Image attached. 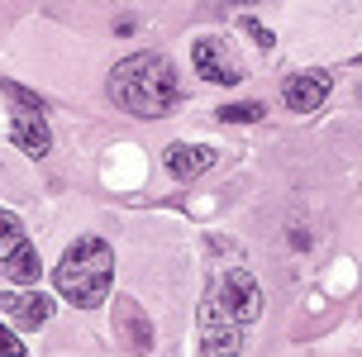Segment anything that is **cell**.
Returning a JSON list of instances; mask_svg holds the SVG:
<instances>
[{"mask_svg":"<svg viewBox=\"0 0 362 357\" xmlns=\"http://www.w3.org/2000/svg\"><path fill=\"white\" fill-rule=\"evenodd\" d=\"M215 158H219V153L210 148V143H172V148L163 153L167 172H172L177 181H196V177H205V172L215 167Z\"/></svg>","mask_w":362,"mask_h":357,"instance_id":"cell-9","label":"cell"},{"mask_svg":"<svg viewBox=\"0 0 362 357\" xmlns=\"http://www.w3.org/2000/svg\"><path fill=\"white\" fill-rule=\"evenodd\" d=\"M0 90H5V95H10L15 105H24V110H43V100H38L34 90H24V86H19V81H5V86H0Z\"/></svg>","mask_w":362,"mask_h":357,"instance_id":"cell-12","label":"cell"},{"mask_svg":"<svg viewBox=\"0 0 362 357\" xmlns=\"http://www.w3.org/2000/svg\"><path fill=\"white\" fill-rule=\"evenodd\" d=\"M243 34L253 38V43H262V48H272V29H262L257 19H243Z\"/></svg>","mask_w":362,"mask_h":357,"instance_id":"cell-14","label":"cell"},{"mask_svg":"<svg viewBox=\"0 0 362 357\" xmlns=\"http://www.w3.org/2000/svg\"><path fill=\"white\" fill-rule=\"evenodd\" d=\"M229 5H257V0H229Z\"/></svg>","mask_w":362,"mask_h":357,"instance_id":"cell-15","label":"cell"},{"mask_svg":"<svg viewBox=\"0 0 362 357\" xmlns=\"http://www.w3.org/2000/svg\"><path fill=\"white\" fill-rule=\"evenodd\" d=\"M0 357H24V343H19L10 329H0Z\"/></svg>","mask_w":362,"mask_h":357,"instance_id":"cell-13","label":"cell"},{"mask_svg":"<svg viewBox=\"0 0 362 357\" xmlns=\"http://www.w3.org/2000/svg\"><path fill=\"white\" fill-rule=\"evenodd\" d=\"M191 67H196V76H205L210 86H238V81H243L238 57L229 53V43H219V38H196V43H191Z\"/></svg>","mask_w":362,"mask_h":357,"instance_id":"cell-5","label":"cell"},{"mask_svg":"<svg viewBox=\"0 0 362 357\" xmlns=\"http://www.w3.org/2000/svg\"><path fill=\"white\" fill-rule=\"evenodd\" d=\"M329 90H334V76H329L325 67H310V71H296V76H286L281 100H286L291 115H315V110L329 100Z\"/></svg>","mask_w":362,"mask_h":357,"instance_id":"cell-6","label":"cell"},{"mask_svg":"<svg viewBox=\"0 0 362 357\" xmlns=\"http://www.w3.org/2000/svg\"><path fill=\"white\" fill-rule=\"evenodd\" d=\"M10 139H15L19 153H29V158H43L48 148H53V134H48V119H43V110H15V119H10Z\"/></svg>","mask_w":362,"mask_h":357,"instance_id":"cell-10","label":"cell"},{"mask_svg":"<svg viewBox=\"0 0 362 357\" xmlns=\"http://www.w3.org/2000/svg\"><path fill=\"white\" fill-rule=\"evenodd\" d=\"M0 271L15 286H38V271H43L29 229H24L19 214H10V210H0Z\"/></svg>","mask_w":362,"mask_h":357,"instance_id":"cell-4","label":"cell"},{"mask_svg":"<svg viewBox=\"0 0 362 357\" xmlns=\"http://www.w3.org/2000/svg\"><path fill=\"white\" fill-rule=\"evenodd\" d=\"M243 334H248V324L238 320L234 310L215 295V286H210L205 300H200V353L205 357H238L243 353Z\"/></svg>","mask_w":362,"mask_h":357,"instance_id":"cell-3","label":"cell"},{"mask_svg":"<svg viewBox=\"0 0 362 357\" xmlns=\"http://www.w3.org/2000/svg\"><path fill=\"white\" fill-rule=\"evenodd\" d=\"M57 295L72 300L76 310H95L105 305L110 286H115V252L105 238H76L72 248L62 252V262L53 267Z\"/></svg>","mask_w":362,"mask_h":357,"instance_id":"cell-2","label":"cell"},{"mask_svg":"<svg viewBox=\"0 0 362 357\" xmlns=\"http://www.w3.org/2000/svg\"><path fill=\"white\" fill-rule=\"evenodd\" d=\"M110 100L134 119H163L181 105V76L163 53H134L110 71Z\"/></svg>","mask_w":362,"mask_h":357,"instance_id":"cell-1","label":"cell"},{"mask_svg":"<svg viewBox=\"0 0 362 357\" xmlns=\"http://www.w3.org/2000/svg\"><path fill=\"white\" fill-rule=\"evenodd\" d=\"M115 334L134 348V353H153V320L144 315V305L115 295Z\"/></svg>","mask_w":362,"mask_h":357,"instance_id":"cell-8","label":"cell"},{"mask_svg":"<svg viewBox=\"0 0 362 357\" xmlns=\"http://www.w3.org/2000/svg\"><path fill=\"white\" fill-rule=\"evenodd\" d=\"M0 315L19 329H43L53 320V300L43 291H10V295H0Z\"/></svg>","mask_w":362,"mask_h":357,"instance_id":"cell-7","label":"cell"},{"mask_svg":"<svg viewBox=\"0 0 362 357\" xmlns=\"http://www.w3.org/2000/svg\"><path fill=\"white\" fill-rule=\"evenodd\" d=\"M267 110L257 105V100H238V105H224L219 110V124H253V119H262Z\"/></svg>","mask_w":362,"mask_h":357,"instance_id":"cell-11","label":"cell"}]
</instances>
